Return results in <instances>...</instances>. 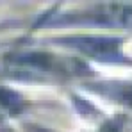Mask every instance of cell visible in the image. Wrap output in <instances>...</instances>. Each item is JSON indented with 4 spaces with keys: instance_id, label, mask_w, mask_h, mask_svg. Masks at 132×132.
Instances as JSON below:
<instances>
[{
    "instance_id": "6da1fadb",
    "label": "cell",
    "mask_w": 132,
    "mask_h": 132,
    "mask_svg": "<svg viewBox=\"0 0 132 132\" xmlns=\"http://www.w3.org/2000/svg\"><path fill=\"white\" fill-rule=\"evenodd\" d=\"M70 46L79 48L80 52L89 54L98 59H112L116 55V41L104 39V38H73L66 39Z\"/></svg>"
}]
</instances>
